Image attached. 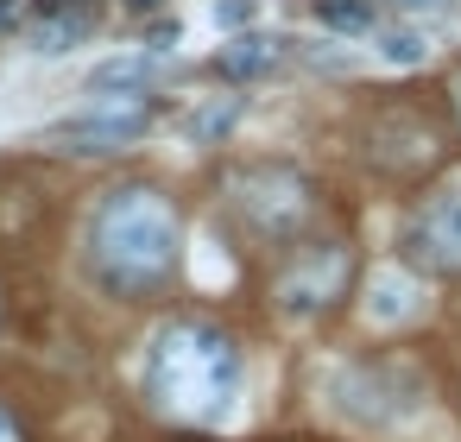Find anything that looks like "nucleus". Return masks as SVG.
I'll return each mask as SVG.
<instances>
[{
  "label": "nucleus",
  "instance_id": "obj_2",
  "mask_svg": "<svg viewBox=\"0 0 461 442\" xmlns=\"http://www.w3.org/2000/svg\"><path fill=\"white\" fill-rule=\"evenodd\" d=\"M89 266L114 297H146L177 266V209L158 190H114L89 221Z\"/></svg>",
  "mask_w": 461,
  "mask_h": 442
},
{
  "label": "nucleus",
  "instance_id": "obj_3",
  "mask_svg": "<svg viewBox=\"0 0 461 442\" xmlns=\"http://www.w3.org/2000/svg\"><path fill=\"white\" fill-rule=\"evenodd\" d=\"M234 209L259 234H291L310 215V184L291 165H253V171H234Z\"/></svg>",
  "mask_w": 461,
  "mask_h": 442
},
{
  "label": "nucleus",
  "instance_id": "obj_14",
  "mask_svg": "<svg viewBox=\"0 0 461 442\" xmlns=\"http://www.w3.org/2000/svg\"><path fill=\"white\" fill-rule=\"evenodd\" d=\"M379 58H385V64H404V70H411V64H423V58H429V45H423L417 32H385Z\"/></svg>",
  "mask_w": 461,
  "mask_h": 442
},
{
  "label": "nucleus",
  "instance_id": "obj_7",
  "mask_svg": "<svg viewBox=\"0 0 461 442\" xmlns=\"http://www.w3.org/2000/svg\"><path fill=\"white\" fill-rule=\"evenodd\" d=\"M404 259L423 272H461V184L436 190L411 228H404Z\"/></svg>",
  "mask_w": 461,
  "mask_h": 442
},
{
  "label": "nucleus",
  "instance_id": "obj_18",
  "mask_svg": "<svg viewBox=\"0 0 461 442\" xmlns=\"http://www.w3.org/2000/svg\"><path fill=\"white\" fill-rule=\"evenodd\" d=\"M127 7H133V14H146V7H158V0H127Z\"/></svg>",
  "mask_w": 461,
  "mask_h": 442
},
{
  "label": "nucleus",
  "instance_id": "obj_20",
  "mask_svg": "<svg viewBox=\"0 0 461 442\" xmlns=\"http://www.w3.org/2000/svg\"><path fill=\"white\" fill-rule=\"evenodd\" d=\"M455 108H461V77H455Z\"/></svg>",
  "mask_w": 461,
  "mask_h": 442
},
{
  "label": "nucleus",
  "instance_id": "obj_15",
  "mask_svg": "<svg viewBox=\"0 0 461 442\" xmlns=\"http://www.w3.org/2000/svg\"><path fill=\"white\" fill-rule=\"evenodd\" d=\"M253 20V0H215V26H247Z\"/></svg>",
  "mask_w": 461,
  "mask_h": 442
},
{
  "label": "nucleus",
  "instance_id": "obj_13",
  "mask_svg": "<svg viewBox=\"0 0 461 442\" xmlns=\"http://www.w3.org/2000/svg\"><path fill=\"white\" fill-rule=\"evenodd\" d=\"M234 114H240V95H228V102H209V108L190 121V133H196V140H215V133H228V127H234Z\"/></svg>",
  "mask_w": 461,
  "mask_h": 442
},
{
  "label": "nucleus",
  "instance_id": "obj_5",
  "mask_svg": "<svg viewBox=\"0 0 461 442\" xmlns=\"http://www.w3.org/2000/svg\"><path fill=\"white\" fill-rule=\"evenodd\" d=\"M341 284H348V253L341 247H297L285 259L272 297H278L285 316H316V310H329L341 297Z\"/></svg>",
  "mask_w": 461,
  "mask_h": 442
},
{
  "label": "nucleus",
  "instance_id": "obj_17",
  "mask_svg": "<svg viewBox=\"0 0 461 442\" xmlns=\"http://www.w3.org/2000/svg\"><path fill=\"white\" fill-rule=\"evenodd\" d=\"M0 442H20V423H14L7 410H0Z\"/></svg>",
  "mask_w": 461,
  "mask_h": 442
},
{
  "label": "nucleus",
  "instance_id": "obj_19",
  "mask_svg": "<svg viewBox=\"0 0 461 442\" xmlns=\"http://www.w3.org/2000/svg\"><path fill=\"white\" fill-rule=\"evenodd\" d=\"M404 7H442V0H404Z\"/></svg>",
  "mask_w": 461,
  "mask_h": 442
},
{
  "label": "nucleus",
  "instance_id": "obj_1",
  "mask_svg": "<svg viewBox=\"0 0 461 442\" xmlns=\"http://www.w3.org/2000/svg\"><path fill=\"white\" fill-rule=\"evenodd\" d=\"M146 398L177 423H221L240 398V347L215 322H171L146 354Z\"/></svg>",
  "mask_w": 461,
  "mask_h": 442
},
{
  "label": "nucleus",
  "instance_id": "obj_6",
  "mask_svg": "<svg viewBox=\"0 0 461 442\" xmlns=\"http://www.w3.org/2000/svg\"><path fill=\"white\" fill-rule=\"evenodd\" d=\"M423 398V379L411 366H392V360H373V366H348L341 373V404L366 423H392V417H411Z\"/></svg>",
  "mask_w": 461,
  "mask_h": 442
},
{
  "label": "nucleus",
  "instance_id": "obj_11",
  "mask_svg": "<svg viewBox=\"0 0 461 442\" xmlns=\"http://www.w3.org/2000/svg\"><path fill=\"white\" fill-rule=\"evenodd\" d=\"M89 26H95V14H64V7H39V26H32V51H70V45H83L89 39Z\"/></svg>",
  "mask_w": 461,
  "mask_h": 442
},
{
  "label": "nucleus",
  "instance_id": "obj_4",
  "mask_svg": "<svg viewBox=\"0 0 461 442\" xmlns=\"http://www.w3.org/2000/svg\"><path fill=\"white\" fill-rule=\"evenodd\" d=\"M152 127V102L146 95H95V108L83 121H64L51 133L58 152H121Z\"/></svg>",
  "mask_w": 461,
  "mask_h": 442
},
{
  "label": "nucleus",
  "instance_id": "obj_12",
  "mask_svg": "<svg viewBox=\"0 0 461 442\" xmlns=\"http://www.w3.org/2000/svg\"><path fill=\"white\" fill-rule=\"evenodd\" d=\"M316 20H322L329 32H373L379 0H316Z\"/></svg>",
  "mask_w": 461,
  "mask_h": 442
},
{
  "label": "nucleus",
  "instance_id": "obj_9",
  "mask_svg": "<svg viewBox=\"0 0 461 442\" xmlns=\"http://www.w3.org/2000/svg\"><path fill=\"white\" fill-rule=\"evenodd\" d=\"M165 77V58L152 51H140V58H108V64H95V77H89V95H146L152 83Z\"/></svg>",
  "mask_w": 461,
  "mask_h": 442
},
{
  "label": "nucleus",
  "instance_id": "obj_16",
  "mask_svg": "<svg viewBox=\"0 0 461 442\" xmlns=\"http://www.w3.org/2000/svg\"><path fill=\"white\" fill-rule=\"evenodd\" d=\"M14 20H20V0H0V32H7Z\"/></svg>",
  "mask_w": 461,
  "mask_h": 442
},
{
  "label": "nucleus",
  "instance_id": "obj_8",
  "mask_svg": "<svg viewBox=\"0 0 461 442\" xmlns=\"http://www.w3.org/2000/svg\"><path fill=\"white\" fill-rule=\"evenodd\" d=\"M423 310V284L404 272V266H385V272H373V284H366V322H379V329H398V322H411Z\"/></svg>",
  "mask_w": 461,
  "mask_h": 442
},
{
  "label": "nucleus",
  "instance_id": "obj_10",
  "mask_svg": "<svg viewBox=\"0 0 461 442\" xmlns=\"http://www.w3.org/2000/svg\"><path fill=\"white\" fill-rule=\"evenodd\" d=\"M278 58H285V39H259V32H247V39L221 45V77H234V83H253V77H266Z\"/></svg>",
  "mask_w": 461,
  "mask_h": 442
}]
</instances>
